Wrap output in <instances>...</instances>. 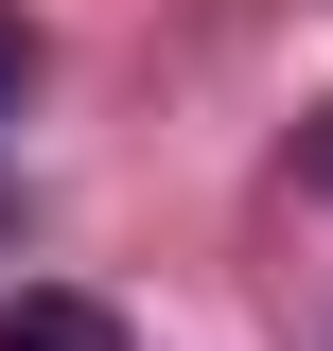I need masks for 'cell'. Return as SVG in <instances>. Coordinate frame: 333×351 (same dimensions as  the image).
Wrapping results in <instances>:
<instances>
[{
	"label": "cell",
	"instance_id": "cell-3",
	"mask_svg": "<svg viewBox=\"0 0 333 351\" xmlns=\"http://www.w3.org/2000/svg\"><path fill=\"white\" fill-rule=\"evenodd\" d=\"M298 176H316V193H333V106H316V123H298Z\"/></svg>",
	"mask_w": 333,
	"mask_h": 351
},
{
	"label": "cell",
	"instance_id": "cell-2",
	"mask_svg": "<svg viewBox=\"0 0 333 351\" xmlns=\"http://www.w3.org/2000/svg\"><path fill=\"white\" fill-rule=\"evenodd\" d=\"M18 106H36V18L0 0V123H18Z\"/></svg>",
	"mask_w": 333,
	"mask_h": 351
},
{
	"label": "cell",
	"instance_id": "cell-1",
	"mask_svg": "<svg viewBox=\"0 0 333 351\" xmlns=\"http://www.w3.org/2000/svg\"><path fill=\"white\" fill-rule=\"evenodd\" d=\"M0 351H123V316H106V299H18Z\"/></svg>",
	"mask_w": 333,
	"mask_h": 351
}]
</instances>
